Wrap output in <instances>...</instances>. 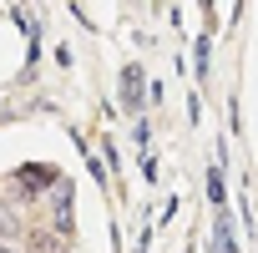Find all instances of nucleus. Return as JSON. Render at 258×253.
<instances>
[{
    "label": "nucleus",
    "mask_w": 258,
    "mask_h": 253,
    "mask_svg": "<svg viewBox=\"0 0 258 253\" xmlns=\"http://www.w3.org/2000/svg\"><path fill=\"white\" fill-rule=\"evenodd\" d=\"M51 228L71 233V187H66V182L51 187Z\"/></svg>",
    "instance_id": "1"
},
{
    "label": "nucleus",
    "mask_w": 258,
    "mask_h": 253,
    "mask_svg": "<svg viewBox=\"0 0 258 253\" xmlns=\"http://www.w3.org/2000/svg\"><path fill=\"white\" fill-rule=\"evenodd\" d=\"M26 253H61V238H56V228H36V233L26 238Z\"/></svg>",
    "instance_id": "2"
},
{
    "label": "nucleus",
    "mask_w": 258,
    "mask_h": 253,
    "mask_svg": "<svg viewBox=\"0 0 258 253\" xmlns=\"http://www.w3.org/2000/svg\"><path fill=\"white\" fill-rule=\"evenodd\" d=\"M0 253H26V248L21 243H0Z\"/></svg>",
    "instance_id": "3"
}]
</instances>
